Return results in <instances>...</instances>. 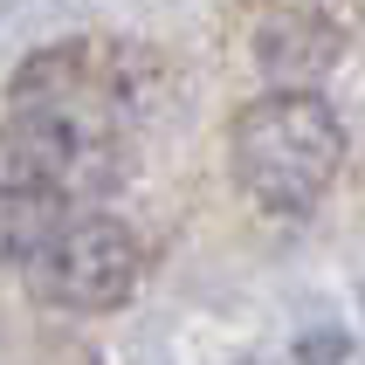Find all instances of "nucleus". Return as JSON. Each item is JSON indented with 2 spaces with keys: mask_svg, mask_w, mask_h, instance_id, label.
I'll use <instances>...</instances> for the list:
<instances>
[{
  "mask_svg": "<svg viewBox=\"0 0 365 365\" xmlns=\"http://www.w3.org/2000/svg\"><path fill=\"white\" fill-rule=\"evenodd\" d=\"M235 186L262 214H310L345 165V124L310 83H276L227 131Z\"/></svg>",
  "mask_w": 365,
  "mask_h": 365,
  "instance_id": "nucleus-1",
  "label": "nucleus"
},
{
  "mask_svg": "<svg viewBox=\"0 0 365 365\" xmlns=\"http://www.w3.org/2000/svg\"><path fill=\"white\" fill-rule=\"evenodd\" d=\"M145 255L138 235L103 214H76V221H56L28 248V289H35L48 310H69V317H103V310H124L138 297Z\"/></svg>",
  "mask_w": 365,
  "mask_h": 365,
  "instance_id": "nucleus-2",
  "label": "nucleus"
},
{
  "mask_svg": "<svg viewBox=\"0 0 365 365\" xmlns=\"http://www.w3.org/2000/svg\"><path fill=\"white\" fill-rule=\"evenodd\" d=\"M90 159H97V145H90L76 110H62V97L56 103H21L0 124V180L7 186L69 193L90 173Z\"/></svg>",
  "mask_w": 365,
  "mask_h": 365,
  "instance_id": "nucleus-3",
  "label": "nucleus"
},
{
  "mask_svg": "<svg viewBox=\"0 0 365 365\" xmlns=\"http://www.w3.org/2000/svg\"><path fill=\"white\" fill-rule=\"evenodd\" d=\"M338 56H345V28H331L324 14H276L255 35V62L276 83H317Z\"/></svg>",
  "mask_w": 365,
  "mask_h": 365,
  "instance_id": "nucleus-4",
  "label": "nucleus"
},
{
  "mask_svg": "<svg viewBox=\"0 0 365 365\" xmlns=\"http://www.w3.org/2000/svg\"><path fill=\"white\" fill-rule=\"evenodd\" d=\"M56 221H62V193L0 180V262H28V248H35Z\"/></svg>",
  "mask_w": 365,
  "mask_h": 365,
  "instance_id": "nucleus-5",
  "label": "nucleus"
}]
</instances>
